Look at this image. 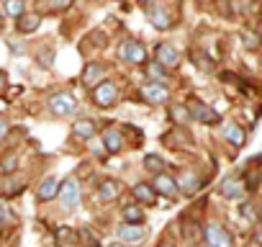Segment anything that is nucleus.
Here are the masks:
<instances>
[{"label":"nucleus","mask_w":262,"mask_h":247,"mask_svg":"<svg viewBox=\"0 0 262 247\" xmlns=\"http://www.w3.org/2000/svg\"><path fill=\"white\" fill-rule=\"evenodd\" d=\"M118 193H121V183H116V180H105L100 188H98V198L100 201H116L118 198Z\"/></svg>","instance_id":"6ab92c4d"},{"label":"nucleus","mask_w":262,"mask_h":247,"mask_svg":"<svg viewBox=\"0 0 262 247\" xmlns=\"http://www.w3.org/2000/svg\"><path fill=\"white\" fill-rule=\"evenodd\" d=\"M157 0H139V6H144V8H149V6H155Z\"/></svg>","instance_id":"72a5a7b5"},{"label":"nucleus","mask_w":262,"mask_h":247,"mask_svg":"<svg viewBox=\"0 0 262 247\" xmlns=\"http://www.w3.org/2000/svg\"><path fill=\"white\" fill-rule=\"evenodd\" d=\"M203 237L208 242V247H234V239L231 234L221 227V224H206L203 229Z\"/></svg>","instance_id":"20e7f679"},{"label":"nucleus","mask_w":262,"mask_h":247,"mask_svg":"<svg viewBox=\"0 0 262 247\" xmlns=\"http://www.w3.org/2000/svg\"><path fill=\"white\" fill-rule=\"evenodd\" d=\"M57 239H59V242H67V244H72V242L77 239V234H75L72 229L62 227V229H57Z\"/></svg>","instance_id":"c756f323"},{"label":"nucleus","mask_w":262,"mask_h":247,"mask_svg":"<svg viewBox=\"0 0 262 247\" xmlns=\"http://www.w3.org/2000/svg\"><path fill=\"white\" fill-rule=\"evenodd\" d=\"M6 134H8V121L0 118V139H6Z\"/></svg>","instance_id":"2f4dec72"},{"label":"nucleus","mask_w":262,"mask_h":247,"mask_svg":"<svg viewBox=\"0 0 262 247\" xmlns=\"http://www.w3.org/2000/svg\"><path fill=\"white\" fill-rule=\"evenodd\" d=\"M39 6H44L47 11L59 13V11H67V8L72 6V0H39Z\"/></svg>","instance_id":"393cba45"},{"label":"nucleus","mask_w":262,"mask_h":247,"mask_svg":"<svg viewBox=\"0 0 262 247\" xmlns=\"http://www.w3.org/2000/svg\"><path fill=\"white\" fill-rule=\"evenodd\" d=\"M59 198H62V206H64L67 211H75L77 203H80V198H82V188H80V183H77L75 178L62 180V183H59Z\"/></svg>","instance_id":"f257e3e1"},{"label":"nucleus","mask_w":262,"mask_h":247,"mask_svg":"<svg viewBox=\"0 0 262 247\" xmlns=\"http://www.w3.org/2000/svg\"><path fill=\"white\" fill-rule=\"evenodd\" d=\"M6 83H8V75H6V72H0V90L6 88Z\"/></svg>","instance_id":"473e14b6"},{"label":"nucleus","mask_w":262,"mask_h":247,"mask_svg":"<svg viewBox=\"0 0 262 247\" xmlns=\"http://www.w3.org/2000/svg\"><path fill=\"white\" fill-rule=\"evenodd\" d=\"M54 196H59V178L49 175V178H44L41 186H39V201H52Z\"/></svg>","instance_id":"2eb2a0df"},{"label":"nucleus","mask_w":262,"mask_h":247,"mask_svg":"<svg viewBox=\"0 0 262 247\" xmlns=\"http://www.w3.org/2000/svg\"><path fill=\"white\" fill-rule=\"evenodd\" d=\"M6 13L18 21L26 13V0H6Z\"/></svg>","instance_id":"b1692460"},{"label":"nucleus","mask_w":262,"mask_h":247,"mask_svg":"<svg viewBox=\"0 0 262 247\" xmlns=\"http://www.w3.org/2000/svg\"><path fill=\"white\" fill-rule=\"evenodd\" d=\"M170 118H172V123H178V127H185V123L190 121V111H188V106H185V103H175V106H170Z\"/></svg>","instance_id":"aec40b11"},{"label":"nucleus","mask_w":262,"mask_h":247,"mask_svg":"<svg viewBox=\"0 0 262 247\" xmlns=\"http://www.w3.org/2000/svg\"><path fill=\"white\" fill-rule=\"evenodd\" d=\"M131 193H134V198L139 203H144V206H155L157 203V193H155V188L149 183H137L134 188H131Z\"/></svg>","instance_id":"ddd939ff"},{"label":"nucleus","mask_w":262,"mask_h":247,"mask_svg":"<svg viewBox=\"0 0 262 247\" xmlns=\"http://www.w3.org/2000/svg\"><path fill=\"white\" fill-rule=\"evenodd\" d=\"M254 162H262V155H259V157H257V160H254Z\"/></svg>","instance_id":"4c0bfd02"},{"label":"nucleus","mask_w":262,"mask_h":247,"mask_svg":"<svg viewBox=\"0 0 262 247\" xmlns=\"http://www.w3.org/2000/svg\"><path fill=\"white\" fill-rule=\"evenodd\" d=\"M244 191H247V186H244L242 178H226L221 183V196L224 198H242Z\"/></svg>","instance_id":"f8f14e48"},{"label":"nucleus","mask_w":262,"mask_h":247,"mask_svg":"<svg viewBox=\"0 0 262 247\" xmlns=\"http://www.w3.org/2000/svg\"><path fill=\"white\" fill-rule=\"evenodd\" d=\"M116 237H118V242H123V244H128V242H142V239L147 237V229H144V224H121V227L116 229Z\"/></svg>","instance_id":"1a4fd4ad"},{"label":"nucleus","mask_w":262,"mask_h":247,"mask_svg":"<svg viewBox=\"0 0 262 247\" xmlns=\"http://www.w3.org/2000/svg\"><path fill=\"white\" fill-rule=\"evenodd\" d=\"M162 165H165V162H162L157 155H147V157H144V168L152 170V173H162Z\"/></svg>","instance_id":"bb28decb"},{"label":"nucleus","mask_w":262,"mask_h":247,"mask_svg":"<svg viewBox=\"0 0 262 247\" xmlns=\"http://www.w3.org/2000/svg\"><path fill=\"white\" fill-rule=\"evenodd\" d=\"M80 237H82V239H88V244H90V247H100V244H98V239H95L88 229H82V232H80Z\"/></svg>","instance_id":"7c9ffc66"},{"label":"nucleus","mask_w":262,"mask_h":247,"mask_svg":"<svg viewBox=\"0 0 262 247\" xmlns=\"http://www.w3.org/2000/svg\"><path fill=\"white\" fill-rule=\"evenodd\" d=\"M188 111H190V118H195V121H201V123H208V127H213V123H219V121H221L219 111H213L211 106L198 103V100H190Z\"/></svg>","instance_id":"423d86ee"},{"label":"nucleus","mask_w":262,"mask_h":247,"mask_svg":"<svg viewBox=\"0 0 262 247\" xmlns=\"http://www.w3.org/2000/svg\"><path fill=\"white\" fill-rule=\"evenodd\" d=\"M118 57L128 65H144L147 62V49L139 42H123L118 47Z\"/></svg>","instance_id":"39448f33"},{"label":"nucleus","mask_w":262,"mask_h":247,"mask_svg":"<svg viewBox=\"0 0 262 247\" xmlns=\"http://www.w3.org/2000/svg\"><path fill=\"white\" fill-rule=\"evenodd\" d=\"M123 134L118 132V129H108L105 134H103V150L108 152V155H118L121 150H123Z\"/></svg>","instance_id":"9b49d317"},{"label":"nucleus","mask_w":262,"mask_h":247,"mask_svg":"<svg viewBox=\"0 0 262 247\" xmlns=\"http://www.w3.org/2000/svg\"><path fill=\"white\" fill-rule=\"evenodd\" d=\"M16 168H18V157H16V155H11V157H6V160H3V165H0V173H3V175H11Z\"/></svg>","instance_id":"cd10ccee"},{"label":"nucleus","mask_w":262,"mask_h":247,"mask_svg":"<svg viewBox=\"0 0 262 247\" xmlns=\"http://www.w3.org/2000/svg\"><path fill=\"white\" fill-rule=\"evenodd\" d=\"M242 39H244V47L247 49H257L259 47V36L252 34V31H242Z\"/></svg>","instance_id":"c85d7f7f"},{"label":"nucleus","mask_w":262,"mask_h":247,"mask_svg":"<svg viewBox=\"0 0 262 247\" xmlns=\"http://www.w3.org/2000/svg\"><path fill=\"white\" fill-rule=\"evenodd\" d=\"M123 219H126V224H142L144 209L142 206H123Z\"/></svg>","instance_id":"5701e85b"},{"label":"nucleus","mask_w":262,"mask_h":247,"mask_svg":"<svg viewBox=\"0 0 262 247\" xmlns=\"http://www.w3.org/2000/svg\"><path fill=\"white\" fill-rule=\"evenodd\" d=\"M72 134H75L77 139H90V137L95 134V121H93V118H77V121L72 123Z\"/></svg>","instance_id":"f3484780"},{"label":"nucleus","mask_w":262,"mask_h":247,"mask_svg":"<svg viewBox=\"0 0 262 247\" xmlns=\"http://www.w3.org/2000/svg\"><path fill=\"white\" fill-rule=\"evenodd\" d=\"M39 26H41V16H39V13H24V16L16 21V29H18L21 34H34Z\"/></svg>","instance_id":"dca6fc26"},{"label":"nucleus","mask_w":262,"mask_h":247,"mask_svg":"<svg viewBox=\"0 0 262 247\" xmlns=\"http://www.w3.org/2000/svg\"><path fill=\"white\" fill-rule=\"evenodd\" d=\"M49 108L54 116H72V113H77V100L72 93H54L49 98Z\"/></svg>","instance_id":"7ed1b4c3"},{"label":"nucleus","mask_w":262,"mask_h":247,"mask_svg":"<svg viewBox=\"0 0 262 247\" xmlns=\"http://www.w3.org/2000/svg\"><path fill=\"white\" fill-rule=\"evenodd\" d=\"M116 98H118V88H116V83H111V80H100V83L93 88V100H95V106H100V108H111V106L116 103Z\"/></svg>","instance_id":"f03ea898"},{"label":"nucleus","mask_w":262,"mask_h":247,"mask_svg":"<svg viewBox=\"0 0 262 247\" xmlns=\"http://www.w3.org/2000/svg\"><path fill=\"white\" fill-rule=\"evenodd\" d=\"M152 188H155L157 196H165V198H175V196L180 193L178 180H175L172 175H167V173H157L155 180H152Z\"/></svg>","instance_id":"0eeeda50"},{"label":"nucleus","mask_w":262,"mask_h":247,"mask_svg":"<svg viewBox=\"0 0 262 247\" xmlns=\"http://www.w3.org/2000/svg\"><path fill=\"white\" fill-rule=\"evenodd\" d=\"M142 95H144L152 106H165V103L170 100V90H167V85L155 83V80H149V83L142 88Z\"/></svg>","instance_id":"6e6552de"},{"label":"nucleus","mask_w":262,"mask_h":247,"mask_svg":"<svg viewBox=\"0 0 262 247\" xmlns=\"http://www.w3.org/2000/svg\"><path fill=\"white\" fill-rule=\"evenodd\" d=\"M155 62L162 65L165 70H172V67L180 65V54H178V49L172 44H160L157 52H155Z\"/></svg>","instance_id":"9d476101"},{"label":"nucleus","mask_w":262,"mask_h":247,"mask_svg":"<svg viewBox=\"0 0 262 247\" xmlns=\"http://www.w3.org/2000/svg\"><path fill=\"white\" fill-rule=\"evenodd\" d=\"M224 137H226V142H229V145H234V147H242V145H244V139H247V134H244V129L239 127V123H226Z\"/></svg>","instance_id":"a211bd4d"},{"label":"nucleus","mask_w":262,"mask_h":247,"mask_svg":"<svg viewBox=\"0 0 262 247\" xmlns=\"http://www.w3.org/2000/svg\"><path fill=\"white\" fill-rule=\"evenodd\" d=\"M108 247H128V244H123V242H111Z\"/></svg>","instance_id":"f704fd0d"},{"label":"nucleus","mask_w":262,"mask_h":247,"mask_svg":"<svg viewBox=\"0 0 262 247\" xmlns=\"http://www.w3.org/2000/svg\"><path fill=\"white\" fill-rule=\"evenodd\" d=\"M103 80V65L98 62H88L85 70H82V85L85 88H95V83Z\"/></svg>","instance_id":"4468645a"},{"label":"nucleus","mask_w":262,"mask_h":247,"mask_svg":"<svg viewBox=\"0 0 262 247\" xmlns=\"http://www.w3.org/2000/svg\"><path fill=\"white\" fill-rule=\"evenodd\" d=\"M160 247H172V244H170V242H165V244H160Z\"/></svg>","instance_id":"e433bc0d"},{"label":"nucleus","mask_w":262,"mask_h":247,"mask_svg":"<svg viewBox=\"0 0 262 247\" xmlns=\"http://www.w3.org/2000/svg\"><path fill=\"white\" fill-rule=\"evenodd\" d=\"M149 75H152V80H155V83H165V77H167V70H165L162 65L152 62V65H149Z\"/></svg>","instance_id":"a878e982"},{"label":"nucleus","mask_w":262,"mask_h":247,"mask_svg":"<svg viewBox=\"0 0 262 247\" xmlns=\"http://www.w3.org/2000/svg\"><path fill=\"white\" fill-rule=\"evenodd\" d=\"M178 188L180 191H185V196H193L195 191H201V178H195V175H183L180 178V183H178Z\"/></svg>","instance_id":"4be33fe9"},{"label":"nucleus","mask_w":262,"mask_h":247,"mask_svg":"<svg viewBox=\"0 0 262 247\" xmlns=\"http://www.w3.org/2000/svg\"><path fill=\"white\" fill-rule=\"evenodd\" d=\"M149 21H152V26H155V29H170V26H172L170 13H167V11H162V8L149 11Z\"/></svg>","instance_id":"412c9836"},{"label":"nucleus","mask_w":262,"mask_h":247,"mask_svg":"<svg viewBox=\"0 0 262 247\" xmlns=\"http://www.w3.org/2000/svg\"><path fill=\"white\" fill-rule=\"evenodd\" d=\"M0 31H3V13H0Z\"/></svg>","instance_id":"c9c22d12"}]
</instances>
